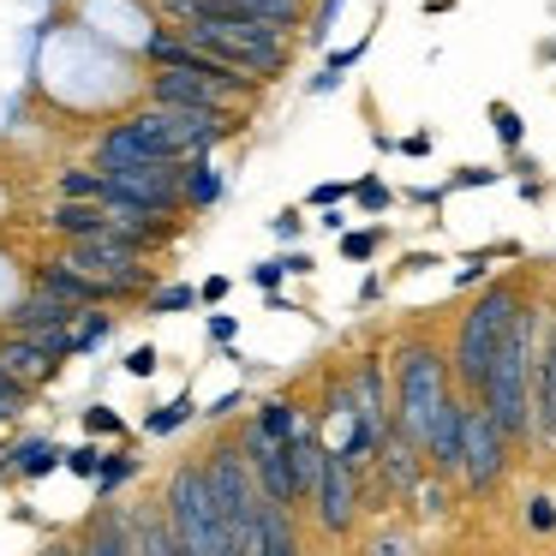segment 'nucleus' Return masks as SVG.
<instances>
[{"label":"nucleus","mask_w":556,"mask_h":556,"mask_svg":"<svg viewBox=\"0 0 556 556\" xmlns=\"http://www.w3.org/2000/svg\"><path fill=\"white\" fill-rule=\"evenodd\" d=\"M204 472H210V491H216L222 520H228V532H233V551H240V539L252 532L257 508H264L252 455H245V443H216V448H210V460H204Z\"/></svg>","instance_id":"423d86ee"},{"label":"nucleus","mask_w":556,"mask_h":556,"mask_svg":"<svg viewBox=\"0 0 556 556\" xmlns=\"http://www.w3.org/2000/svg\"><path fill=\"white\" fill-rule=\"evenodd\" d=\"M233 329H240V317H228V312H216V317H210V341H216V348H228V341H233Z\"/></svg>","instance_id":"58836bf2"},{"label":"nucleus","mask_w":556,"mask_h":556,"mask_svg":"<svg viewBox=\"0 0 556 556\" xmlns=\"http://www.w3.org/2000/svg\"><path fill=\"white\" fill-rule=\"evenodd\" d=\"M126 377H138V383H144V377H156V348H150V341L126 353Z\"/></svg>","instance_id":"72a5a7b5"},{"label":"nucleus","mask_w":556,"mask_h":556,"mask_svg":"<svg viewBox=\"0 0 556 556\" xmlns=\"http://www.w3.org/2000/svg\"><path fill=\"white\" fill-rule=\"evenodd\" d=\"M228 288H233L228 276H210V281H204V288H198V293H204V305H222V300H228Z\"/></svg>","instance_id":"a19ab883"},{"label":"nucleus","mask_w":556,"mask_h":556,"mask_svg":"<svg viewBox=\"0 0 556 556\" xmlns=\"http://www.w3.org/2000/svg\"><path fill=\"white\" fill-rule=\"evenodd\" d=\"M144 54H150V66H180V73H198V78H210V85H222L228 97L264 85V78H252L245 66H233V61H222L216 49H204L198 37H186V30H174V37H150Z\"/></svg>","instance_id":"1a4fd4ad"},{"label":"nucleus","mask_w":556,"mask_h":556,"mask_svg":"<svg viewBox=\"0 0 556 556\" xmlns=\"http://www.w3.org/2000/svg\"><path fill=\"white\" fill-rule=\"evenodd\" d=\"M491 126H496V138H503L508 156H515V150L527 144V121L515 114V102H491Z\"/></svg>","instance_id":"393cba45"},{"label":"nucleus","mask_w":556,"mask_h":556,"mask_svg":"<svg viewBox=\"0 0 556 556\" xmlns=\"http://www.w3.org/2000/svg\"><path fill=\"white\" fill-rule=\"evenodd\" d=\"M132 162H192V150H186V138L174 132L168 121H162V109L150 114H126L114 132H102L97 144V168H132Z\"/></svg>","instance_id":"39448f33"},{"label":"nucleus","mask_w":556,"mask_h":556,"mask_svg":"<svg viewBox=\"0 0 556 556\" xmlns=\"http://www.w3.org/2000/svg\"><path fill=\"white\" fill-rule=\"evenodd\" d=\"M527 532L532 539H551L556 532V496H532L527 503Z\"/></svg>","instance_id":"7c9ffc66"},{"label":"nucleus","mask_w":556,"mask_h":556,"mask_svg":"<svg viewBox=\"0 0 556 556\" xmlns=\"http://www.w3.org/2000/svg\"><path fill=\"white\" fill-rule=\"evenodd\" d=\"M0 467L18 472V479H49L54 467H66V448L54 437H25V443H13L0 455Z\"/></svg>","instance_id":"dca6fc26"},{"label":"nucleus","mask_w":556,"mask_h":556,"mask_svg":"<svg viewBox=\"0 0 556 556\" xmlns=\"http://www.w3.org/2000/svg\"><path fill=\"white\" fill-rule=\"evenodd\" d=\"M317 228H329V233H348V216H341V204H329V210H324V222H317Z\"/></svg>","instance_id":"c03bdc74"},{"label":"nucleus","mask_w":556,"mask_h":556,"mask_svg":"<svg viewBox=\"0 0 556 556\" xmlns=\"http://www.w3.org/2000/svg\"><path fill=\"white\" fill-rule=\"evenodd\" d=\"M109 336H114V317L102 312V305H85V312H78V329H73V359L78 353H97Z\"/></svg>","instance_id":"a211bd4d"},{"label":"nucleus","mask_w":556,"mask_h":556,"mask_svg":"<svg viewBox=\"0 0 556 556\" xmlns=\"http://www.w3.org/2000/svg\"><path fill=\"white\" fill-rule=\"evenodd\" d=\"M312 515H317V532L324 539H348L353 520H359V460L348 448H329L324 460V479L312 491Z\"/></svg>","instance_id":"6e6552de"},{"label":"nucleus","mask_w":556,"mask_h":556,"mask_svg":"<svg viewBox=\"0 0 556 556\" xmlns=\"http://www.w3.org/2000/svg\"><path fill=\"white\" fill-rule=\"evenodd\" d=\"M383 252V228H359V233H341V257L348 264H371Z\"/></svg>","instance_id":"cd10ccee"},{"label":"nucleus","mask_w":556,"mask_h":556,"mask_svg":"<svg viewBox=\"0 0 556 556\" xmlns=\"http://www.w3.org/2000/svg\"><path fill=\"white\" fill-rule=\"evenodd\" d=\"M508 443H515V437L496 425V413L484 407V401H472L467 407V455H460V484H467V496H491L496 484H503Z\"/></svg>","instance_id":"0eeeda50"},{"label":"nucleus","mask_w":556,"mask_h":556,"mask_svg":"<svg viewBox=\"0 0 556 556\" xmlns=\"http://www.w3.org/2000/svg\"><path fill=\"white\" fill-rule=\"evenodd\" d=\"M102 460H109V448H97V437H90L85 448H73V455H66V472H73V479H97Z\"/></svg>","instance_id":"c756f323"},{"label":"nucleus","mask_w":556,"mask_h":556,"mask_svg":"<svg viewBox=\"0 0 556 556\" xmlns=\"http://www.w3.org/2000/svg\"><path fill=\"white\" fill-rule=\"evenodd\" d=\"M467 407L472 401L448 395L443 407H437L431 431H425V460H431L437 472H448V479H460V455H467Z\"/></svg>","instance_id":"9b49d317"},{"label":"nucleus","mask_w":556,"mask_h":556,"mask_svg":"<svg viewBox=\"0 0 556 556\" xmlns=\"http://www.w3.org/2000/svg\"><path fill=\"white\" fill-rule=\"evenodd\" d=\"M448 383H455V365L443 359L437 341H401V348H395V425H401V431L425 443L437 407L455 395Z\"/></svg>","instance_id":"20e7f679"},{"label":"nucleus","mask_w":556,"mask_h":556,"mask_svg":"<svg viewBox=\"0 0 556 556\" xmlns=\"http://www.w3.org/2000/svg\"><path fill=\"white\" fill-rule=\"evenodd\" d=\"M496 180H503V174H496V168H484V162H479V168H455L448 192H479V186H496Z\"/></svg>","instance_id":"2f4dec72"},{"label":"nucleus","mask_w":556,"mask_h":556,"mask_svg":"<svg viewBox=\"0 0 556 556\" xmlns=\"http://www.w3.org/2000/svg\"><path fill=\"white\" fill-rule=\"evenodd\" d=\"M150 102H156V109H228V90L198 78V73H180V66H156Z\"/></svg>","instance_id":"f8f14e48"},{"label":"nucleus","mask_w":556,"mask_h":556,"mask_svg":"<svg viewBox=\"0 0 556 556\" xmlns=\"http://www.w3.org/2000/svg\"><path fill=\"white\" fill-rule=\"evenodd\" d=\"M0 365L37 389V383H54V371H61V353H54L49 341H37V336H13V329H7V341H0Z\"/></svg>","instance_id":"4468645a"},{"label":"nucleus","mask_w":556,"mask_h":556,"mask_svg":"<svg viewBox=\"0 0 556 556\" xmlns=\"http://www.w3.org/2000/svg\"><path fill=\"white\" fill-rule=\"evenodd\" d=\"M431 144H437L431 132H407V138H401L395 150H401V156H431Z\"/></svg>","instance_id":"ea45409f"},{"label":"nucleus","mask_w":556,"mask_h":556,"mask_svg":"<svg viewBox=\"0 0 556 556\" xmlns=\"http://www.w3.org/2000/svg\"><path fill=\"white\" fill-rule=\"evenodd\" d=\"M222 198V174L210 168V156H198L192 168H186V204L192 210H210Z\"/></svg>","instance_id":"6ab92c4d"},{"label":"nucleus","mask_w":556,"mask_h":556,"mask_svg":"<svg viewBox=\"0 0 556 556\" xmlns=\"http://www.w3.org/2000/svg\"><path fill=\"white\" fill-rule=\"evenodd\" d=\"M49 228L61 233V240H90V233L114 228V216H109L102 198H61V204L49 210Z\"/></svg>","instance_id":"2eb2a0df"},{"label":"nucleus","mask_w":556,"mask_h":556,"mask_svg":"<svg viewBox=\"0 0 556 556\" xmlns=\"http://www.w3.org/2000/svg\"><path fill=\"white\" fill-rule=\"evenodd\" d=\"M132 551H156V556L180 551V532H174L168 508H156V515H132Z\"/></svg>","instance_id":"f3484780"},{"label":"nucleus","mask_w":556,"mask_h":556,"mask_svg":"<svg viewBox=\"0 0 556 556\" xmlns=\"http://www.w3.org/2000/svg\"><path fill=\"white\" fill-rule=\"evenodd\" d=\"M443 479H448V472H437V467H431L419 484H413V503H419V515H425V520H437V515H448V508H455V496H448V484H443Z\"/></svg>","instance_id":"aec40b11"},{"label":"nucleus","mask_w":556,"mask_h":556,"mask_svg":"<svg viewBox=\"0 0 556 556\" xmlns=\"http://www.w3.org/2000/svg\"><path fill=\"white\" fill-rule=\"evenodd\" d=\"M162 508H168L174 532H180V551L192 556H233V532L216 508V491H210L204 460H180L168 472V491H162Z\"/></svg>","instance_id":"7ed1b4c3"},{"label":"nucleus","mask_w":556,"mask_h":556,"mask_svg":"<svg viewBox=\"0 0 556 556\" xmlns=\"http://www.w3.org/2000/svg\"><path fill=\"white\" fill-rule=\"evenodd\" d=\"M204 300V293L192 288V281H174V288H150V300H144V312H156V317H168V312H192V305Z\"/></svg>","instance_id":"4be33fe9"},{"label":"nucleus","mask_w":556,"mask_h":556,"mask_svg":"<svg viewBox=\"0 0 556 556\" xmlns=\"http://www.w3.org/2000/svg\"><path fill=\"white\" fill-rule=\"evenodd\" d=\"M407 198H413V204H431V210H437V204H443V198H448V186H413Z\"/></svg>","instance_id":"79ce46f5"},{"label":"nucleus","mask_w":556,"mask_h":556,"mask_svg":"<svg viewBox=\"0 0 556 556\" xmlns=\"http://www.w3.org/2000/svg\"><path fill=\"white\" fill-rule=\"evenodd\" d=\"M269 233H276V240H300L305 233V222H300V210H281L276 222H269Z\"/></svg>","instance_id":"e433bc0d"},{"label":"nucleus","mask_w":556,"mask_h":556,"mask_svg":"<svg viewBox=\"0 0 556 556\" xmlns=\"http://www.w3.org/2000/svg\"><path fill=\"white\" fill-rule=\"evenodd\" d=\"M300 551V527H293V503H269L257 508L252 532L240 539V556H293Z\"/></svg>","instance_id":"ddd939ff"},{"label":"nucleus","mask_w":556,"mask_h":556,"mask_svg":"<svg viewBox=\"0 0 556 556\" xmlns=\"http://www.w3.org/2000/svg\"><path fill=\"white\" fill-rule=\"evenodd\" d=\"M233 407H245V389H228V395H216V401L204 407V419H228Z\"/></svg>","instance_id":"4c0bfd02"},{"label":"nucleus","mask_w":556,"mask_h":556,"mask_svg":"<svg viewBox=\"0 0 556 556\" xmlns=\"http://www.w3.org/2000/svg\"><path fill=\"white\" fill-rule=\"evenodd\" d=\"M377 479H383V491L389 496H413V484L431 472V460H425V443L419 437H407L395 419H389V431H383V443H377Z\"/></svg>","instance_id":"9d476101"},{"label":"nucleus","mask_w":556,"mask_h":556,"mask_svg":"<svg viewBox=\"0 0 556 556\" xmlns=\"http://www.w3.org/2000/svg\"><path fill=\"white\" fill-rule=\"evenodd\" d=\"M85 431H90V437H121L126 419H121L114 407H90V413H85Z\"/></svg>","instance_id":"473e14b6"},{"label":"nucleus","mask_w":556,"mask_h":556,"mask_svg":"<svg viewBox=\"0 0 556 556\" xmlns=\"http://www.w3.org/2000/svg\"><path fill=\"white\" fill-rule=\"evenodd\" d=\"M18 413H30V383L0 365V425H13Z\"/></svg>","instance_id":"b1692460"},{"label":"nucleus","mask_w":556,"mask_h":556,"mask_svg":"<svg viewBox=\"0 0 556 556\" xmlns=\"http://www.w3.org/2000/svg\"><path fill=\"white\" fill-rule=\"evenodd\" d=\"M126 479H138V455L132 448H109V460H102V472L90 484H97V496H114Z\"/></svg>","instance_id":"412c9836"},{"label":"nucleus","mask_w":556,"mask_h":556,"mask_svg":"<svg viewBox=\"0 0 556 556\" xmlns=\"http://www.w3.org/2000/svg\"><path fill=\"white\" fill-rule=\"evenodd\" d=\"M413 269H437V257H431V252H413V257H401L395 276H413Z\"/></svg>","instance_id":"37998d69"},{"label":"nucleus","mask_w":556,"mask_h":556,"mask_svg":"<svg viewBox=\"0 0 556 556\" xmlns=\"http://www.w3.org/2000/svg\"><path fill=\"white\" fill-rule=\"evenodd\" d=\"M353 204H359L365 216H383V210L395 204V192H389V180H377V174H365V180H353Z\"/></svg>","instance_id":"a878e982"},{"label":"nucleus","mask_w":556,"mask_h":556,"mask_svg":"<svg viewBox=\"0 0 556 556\" xmlns=\"http://www.w3.org/2000/svg\"><path fill=\"white\" fill-rule=\"evenodd\" d=\"M245 7L276 18V25H288V30H300V18H305V0H245Z\"/></svg>","instance_id":"c85d7f7f"},{"label":"nucleus","mask_w":556,"mask_h":556,"mask_svg":"<svg viewBox=\"0 0 556 556\" xmlns=\"http://www.w3.org/2000/svg\"><path fill=\"white\" fill-rule=\"evenodd\" d=\"M520 305H527L520 281L496 276L491 288H484L479 300L467 305V317H460V329H455V353H448V365H455V383L467 389L472 401H479L484 377H491V359H496V348H503V336H508V324H515Z\"/></svg>","instance_id":"f03ea898"},{"label":"nucleus","mask_w":556,"mask_h":556,"mask_svg":"<svg viewBox=\"0 0 556 556\" xmlns=\"http://www.w3.org/2000/svg\"><path fill=\"white\" fill-rule=\"evenodd\" d=\"M281 276H293L288 257H269V264H257V269H252V281H257L264 293H269V288H281Z\"/></svg>","instance_id":"c9c22d12"},{"label":"nucleus","mask_w":556,"mask_h":556,"mask_svg":"<svg viewBox=\"0 0 556 556\" xmlns=\"http://www.w3.org/2000/svg\"><path fill=\"white\" fill-rule=\"evenodd\" d=\"M109 192V174H97V168H66L61 174V198H102Z\"/></svg>","instance_id":"bb28decb"},{"label":"nucleus","mask_w":556,"mask_h":556,"mask_svg":"<svg viewBox=\"0 0 556 556\" xmlns=\"http://www.w3.org/2000/svg\"><path fill=\"white\" fill-rule=\"evenodd\" d=\"M341 198H353V180H324V186H312V204H317V210L341 204Z\"/></svg>","instance_id":"f704fd0d"},{"label":"nucleus","mask_w":556,"mask_h":556,"mask_svg":"<svg viewBox=\"0 0 556 556\" xmlns=\"http://www.w3.org/2000/svg\"><path fill=\"white\" fill-rule=\"evenodd\" d=\"M532 383H539V312L520 305L508 336H503V348H496V359H491V377H484V389H479V401L496 413V425H503L515 443L532 437Z\"/></svg>","instance_id":"f257e3e1"},{"label":"nucleus","mask_w":556,"mask_h":556,"mask_svg":"<svg viewBox=\"0 0 556 556\" xmlns=\"http://www.w3.org/2000/svg\"><path fill=\"white\" fill-rule=\"evenodd\" d=\"M192 413H198V401H192V395L168 401V407H156V413H150V419H144V437H174V431H180L186 419H192Z\"/></svg>","instance_id":"5701e85b"}]
</instances>
